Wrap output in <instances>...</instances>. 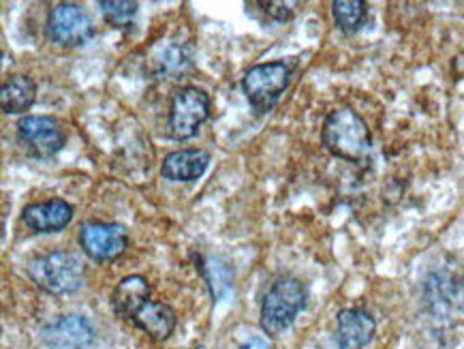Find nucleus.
Segmentation results:
<instances>
[{
  "label": "nucleus",
  "mask_w": 464,
  "mask_h": 349,
  "mask_svg": "<svg viewBox=\"0 0 464 349\" xmlns=\"http://www.w3.org/2000/svg\"><path fill=\"white\" fill-rule=\"evenodd\" d=\"M325 150L343 161H362L371 152V129L358 111L351 108L334 110L321 129Z\"/></svg>",
  "instance_id": "nucleus-1"
},
{
  "label": "nucleus",
  "mask_w": 464,
  "mask_h": 349,
  "mask_svg": "<svg viewBox=\"0 0 464 349\" xmlns=\"http://www.w3.org/2000/svg\"><path fill=\"white\" fill-rule=\"evenodd\" d=\"M297 69V58H283L264 64H255L246 71L242 80L244 94L257 114H267L291 84L294 71Z\"/></svg>",
  "instance_id": "nucleus-2"
},
{
  "label": "nucleus",
  "mask_w": 464,
  "mask_h": 349,
  "mask_svg": "<svg viewBox=\"0 0 464 349\" xmlns=\"http://www.w3.org/2000/svg\"><path fill=\"white\" fill-rule=\"evenodd\" d=\"M28 276L47 294H73L84 286L86 268L82 259L69 251H52L28 264Z\"/></svg>",
  "instance_id": "nucleus-3"
},
{
  "label": "nucleus",
  "mask_w": 464,
  "mask_h": 349,
  "mask_svg": "<svg viewBox=\"0 0 464 349\" xmlns=\"http://www.w3.org/2000/svg\"><path fill=\"white\" fill-rule=\"evenodd\" d=\"M306 306V287L300 279L283 276L261 303V330L270 336H278L287 330L300 311Z\"/></svg>",
  "instance_id": "nucleus-4"
},
{
  "label": "nucleus",
  "mask_w": 464,
  "mask_h": 349,
  "mask_svg": "<svg viewBox=\"0 0 464 349\" xmlns=\"http://www.w3.org/2000/svg\"><path fill=\"white\" fill-rule=\"evenodd\" d=\"M210 116V97L198 86L178 88L169 103L168 129L169 135L178 141L195 138L201 124Z\"/></svg>",
  "instance_id": "nucleus-5"
},
{
  "label": "nucleus",
  "mask_w": 464,
  "mask_h": 349,
  "mask_svg": "<svg viewBox=\"0 0 464 349\" xmlns=\"http://www.w3.org/2000/svg\"><path fill=\"white\" fill-rule=\"evenodd\" d=\"M45 33L56 45L80 47L94 37V24L84 7L75 3H61L47 15Z\"/></svg>",
  "instance_id": "nucleus-6"
},
{
  "label": "nucleus",
  "mask_w": 464,
  "mask_h": 349,
  "mask_svg": "<svg viewBox=\"0 0 464 349\" xmlns=\"http://www.w3.org/2000/svg\"><path fill=\"white\" fill-rule=\"evenodd\" d=\"M17 140L34 159H50L64 146L63 124L53 116H22L17 121Z\"/></svg>",
  "instance_id": "nucleus-7"
},
{
  "label": "nucleus",
  "mask_w": 464,
  "mask_h": 349,
  "mask_svg": "<svg viewBox=\"0 0 464 349\" xmlns=\"http://www.w3.org/2000/svg\"><path fill=\"white\" fill-rule=\"evenodd\" d=\"M80 247L92 262H114L127 251L129 236L118 223L86 221L80 228Z\"/></svg>",
  "instance_id": "nucleus-8"
},
{
  "label": "nucleus",
  "mask_w": 464,
  "mask_h": 349,
  "mask_svg": "<svg viewBox=\"0 0 464 349\" xmlns=\"http://www.w3.org/2000/svg\"><path fill=\"white\" fill-rule=\"evenodd\" d=\"M94 343V330L86 317L63 315L45 326L44 345L47 349H88Z\"/></svg>",
  "instance_id": "nucleus-9"
},
{
  "label": "nucleus",
  "mask_w": 464,
  "mask_h": 349,
  "mask_svg": "<svg viewBox=\"0 0 464 349\" xmlns=\"http://www.w3.org/2000/svg\"><path fill=\"white\" fill-rule=\"evenodd\" d=\"M193 64V54H190V47L184 41L168 39L160 41L150 50V54L146 58V67L154 78H168L176 80L178 75H182L184 71L190 69Z\"/></svg>",
  "instance_id": "nucleus-10"
},
{
  "label": "nucleus",
  "mask_w": 464,
  "mask_h": 349,
  "mask_svg": "<svg viewBox=\"0 0 464 349\" xmlns=\"http://www.w3.org/2000/svg\"><path fill=\"white\" fill-rule=\"evenodd\" d=\"M22 221L34 234H56L73 221V206L64 199H47V202L28 204L22 210Z\"/></svg>",
  "instance_id": "nucleus-11"
},
{
  "label": "nucleus",
  "mask_w": 464,
  "mask_h": 349,
  "mask_svg": "<svg viewBox=\"0 0 464 349\" xmlns=\"http://www.w3.org/2000/svg\"><path fill=\"white\" fill-rule=\"evenodd\" d=\"M208 165H210V152L201 150V148H184V150L169 152L163 159L160 174L171 182H190L201 179Z\"/></svg>",
  "instance_id": "nucleus-12"
},
{
  "label": "nucleus",
  "mask_w": 464,
  "mask_h": 349,
  "mask_svg": "<svg viewBox=\"0 0 464 349\" xmlns=\"http://www.w3.org/2000/svg\"><path fill=\"white\" fill-rule=\"evenodd\" d=\"M374 324L372 315L364 309H344L336 317V339L341 349H364L372 341Z\"/></svg>",
  "instance_id": "nucleus-13"
},
{
  "label": "nucleus",
  "mask_w": 464,
  "mask_h": 349,
  "mask_svg": "<svg viewBox=\"0 0 464 349\" xmlns=\"http://www.w3.org/2000/svg\"><path fill=\"white\" fill-rule=\"evenodd\" d=\"M133 324L140 330H144L148 336H152L154 341H165L174 334L178 317L169 305L157 303V300H148V303L133 315Z\"/></svg>",
  "instance_id": "nucleus-14"
},
{
  "label": "nucleus",
  "mask_w": 464,
  "mask_h": 349,
  "mask_svg": "<svg viewBox=\"0 0 464 349\" xmlns=\"http://www.w3.org/2000/svg\"><path fill=\"white\" fill-rule=\"evenodd\" d=\"M150 300V283L141 275H130L118 283L111 294V306L118 315L124 319H133L141 306Z\"/></svg>",
  "instance_id": "nucleus-15"
},
{
  "label": "nucleus",
  "mask_w": 464,
  "mask_h": 349,
  "mask_svg": "<svg viewBox=\"0 0 464 349\" xmlns=\"http://www.w3.org/2000/svg\"><path fill=\"white\" fill-rule=\"evenodd\" d=\"M37 99V84L28 75H9L0 88V108L5 114H24Z\"/></svg>",
  "instance_id": "nucleus-16"
},
{
  "label": "nucleus",
  "mask_w": 464,
  "mask_h": 349,
  "mask_svg": "<svg viewBox=\"0 0 464 349\" xmlns=\"http://www.w3.org/2000/svg\"><path fill=\"white\" fill-rule=\"evenodd\" d=\"M332 17L336 28L344 34L358 33L368 17V5L364 0H334L332 3Z\"/></svg>",
  "instance_id": "nucleus-17"
},
{
  "label": "nucleus",
  "mask_w": 464,
  "mask_h": 349,
  "mask_svg": "<svg viewBox=\"0 0 464 349\" xmlns=\"http://www.w3.org/2000/svg\"><path fill=\"white\" fill-rule=\"evenodd\" d=\"M99 9L105 22L114 28H129L138 15V3L133 0H99Z\"/></svg>",
  "instance_id": "nucleus-18"
},
{
  "label": "nucleus",
  "mask_w": 464,
  "mask_h": 349,
  "mask_svg": "<svg viewBox=\"0 0 464 349\" xmlns=\"http://www.w3.org/2000/svg\"><path fill=\"white\" fill-rule=\"evenodd\" d=\"M259 7H264L266 15H270L272 20L289 22L295 15L300 3H294V0H261Z\"/></svg>",
  "instance_id": "nucleus-19"
},
{
  "label": "nucleus",
  "mask_w": 464,
  "mask_h": 349,
  "mask_svg": "<svg viewBox=\"0 0 464 349\" xmlns=\"http://www.w3.org/2000/svg\"><path fill=\"white\" fill-rule=\"evenodd\" d=\"M240 349H275V347H272L270 343L264 341V339H251V341L244 343Z\"/></svg>",
  "instance_id": "nucleus-20"
}]
</instances>
